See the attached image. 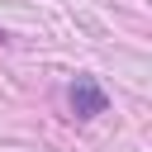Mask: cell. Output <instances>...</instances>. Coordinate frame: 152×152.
<instances>
[{"mask_svg":"<svg viewBox=\"0 0 152 152\" xmlns=\"http://www.w3.org/2000/svg\"><path fill=\"white\" fill-rule=\"evenodd\" d=\"M71 104H76V114H81V119H90V114H100V109H104V95H100V86H95L90 76H81V81H76V90H71Z\"/></svg>","mask_w":152,"mask_h":152,"instance_id":"cell-1","label":"cell"}]
</instances>
